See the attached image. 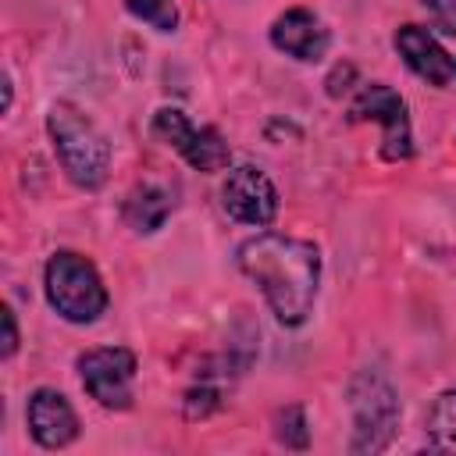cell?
Segmentation results:
<instances>
[{"label":"cell","instance_id":"cell-1","mask_svg":"<svg viewBox=\"0 0 456 456\" xmlns=\"http://www.w3.org/2000/svg\"><path fill=\"white\" fill-rule=\"evenodd\" d=\"M235 264L264 292L278 324L299 328L314 314L321 281V249L314 242L281 232H260L235 249Z\"/></svg>","mask_w":456,"mask_h":456},{"label":"cell","instance_id":"cell-2","mask_svg":"<svg viewBox=\"0 0 456 456\" xmlns=\"http://www.w3.org/2000/svg\"><path fill=\"white\" fill-rule=\"evenodd\" d=\"M46 132L64 175L78 189H100L110 175V142L96 121L68 100H57L46 114Z\"/></svg>","mask_w":456,"mask_h":456},{"label":"cell","instance_id":"cell-3","mask_svg":"<svg viewBox=\"0 0 456 456\" xmlns=\"http://www.w3.org/2000/svg\"><path fill=\"white\" fill-rule=\"evenodd\" d=\"M43 285H46L50 306L71 324H93L110 303L93 260H86L82 253H71V249H61L46 260Z\"/></svg>","mask_w":456,"mask_h":456},{"label":"cell","instance_id":"cell-4","mask_svg":"<svg viewBox=\"0 0 456 456\" xmlns=\"http://www.w3.org/2000/svg\"><path fill=\"white\" fill-rule=\"evenodd\" d=\"M349 413H353V438H349V452L363 456V452H381L392 445L403 410H399V395L395 388L374 374V370H360L349 388Z\"/></svg>","mask_w":456,"mask_h":456},{"label":"cell","instance_id":"cell-5","mask_svg":"<svg viewBox=\"0 0 456 456\" xmlns=\"http://www.w3.org/2000/svg\"><path fill=\"white\" fill-rule=\"evenodd\" d=\"M349 121H378L381 125V157L385 160L413 157V132H410L406 100L392 86H385V82L360 86V93L349 103Z\"/></svg>","mask_w":456,"mask_h":456},{"label":"cell","instance_id":"cell-6","mask_svg":"<svg viewBox=\"0 0 456 456\" xmlns=\"http://www.w3.org/2000/svg\"><path fill=\"white\" fill-rule=\"evenodd\" d=\"M78 378H82V388L103 410H128L132 385H135V353L125 346L86 349L78 356Z\"/></svg>","mask_w":456,"mask_h":456},{"label":"cell","instance_id":"cell-7","mask_svg":"<svg viewBox=\"0 0 456 456\" xmlns=\"http://www.w3.org/2000/svg\"><path fill=\"white\" fill-rule=\"evenodd\" d=\"M150 132H153L160 142H167L171 150H178L196 171H221V167H228V160H232V150H228V142L221 139V132L210 128V125L196 128L178 107H160V110L153 114Z\"/></svg>","mask_w":456,"mask_h":456},{"label":"cell","instance_id":"cell-8","mask_svg":"<svg viewBox=\"0 0 456 456\" xmlns=\"http://www.w3.org/2000/svg\"><path fill=\"white\" fill-rule=\"evenodd\" d=\"M221 207L239 224H271L278 214V189L260 167L239 164L221 185Z\"/></svg>","mask_w":456,"mask_h":456},{"label":"cell","instance_id":"cell-9","mask_svg":"<svg viewBox=\"0 0 456 456\" xmlns=\"http://www.w3.org/2000/svg\"><path fill=\"white\" fill-rule=\"evenodd\" d=\"M28 431L43 449H64L78 438V413L71 410V403L57 392V388H36L28 395V410H25Z\"/></svg>","mask_w":456,"mask_h":456},{"label":"cell","instance_id":"cell-10","mask_svg":"<svg viewBox=\"0 0 456 456\" xmlns=\"http://www.w3.org/2000/svg\"><path fill=\"white\" fill-rule=\"evenodd\" d=\"M271 43H274V50L314 64V61L324 57L331 36H328L324 21L310 7H289L271 21Z\"/></svg>","mask_w":456,"mask_h":456},{"label":"cell","instance_id":"cell-11","mask_svg":"<svg viewBox=\"0 0 456 456\" xmlns=\"http://www.w3.org/2000/svg\"><path fill=\"white\" fill-rule=\"evenodd\" d=\"M395 50H399V57L406 61V68L417 75V78H424V82H431V86H449L452 78H456V61L442 50V43L428 32V28H420V25H403L399 32H395Z\"/></svg>","mask_w":456,"mask_h":456},{"label":"cell","instance_id":"cell-12","mask_svg":"<svg viewBox=\"0 0 456 456\" xmlns=\"http://www.w3.org/2000/svg\"><path fill=\"white\" fill-rule=\"evenodd\" d=\"M171 210H175V192L160 182H139L121 207L128 228H135V232H157Z\"/></svg>","mask_w":456,"mask_h":456},{"label":"cell","instance_id":"cell-13","mask_svg":"<svg viewBox=\"0 0 456 456\" xmlns=\"http://www.w3.org/2000/svg\"><path fill=\"white\" fill-rule=\"evenodd\" d=\"M428 442L438 452H456V388H445L428 410Z\"/></svg>","mask_w":456,"mask_h":456},{"label":"cell","instance_id":"cell-14","mask_svg":"<svg viewBox=\"0 0 456 456\" xmlns=\"http://www.w3.org/2000/svg\"><path fill=\"white\" fill-rule=\"evenodd\" d=\"M274 438L285 445V449H306L310 445V424H306V413L303 406H285L274 413Z\"/></svg>","mask_w":456,"mask_h":456},{"label":"cell","instance_id":"cell-15","mask_svg":"<svg viewBox=\"0 0 456 456\" xmlns=\"http://www.w3.org/2000/svg\"><path fill=\"white\" fill-rule=\"evenodd\" d=\"M125 7L139 21H146L150 28H157V32H171L178 25V4L175 0H125Z\"/></svg>","mask_w":456,"mask_h":456},{"label":"cell","instance_id":"cell-16","mask_svg":"<svg viewBox=\"0 0 456 456\" xmlns=\"http://www.w3.org/2000/svg\"><path fill=\"white\" fill-rule=\"evenodd\" d=\"M424 7H428L438 32L456 36V0H424Z\"/></svg>","mask_w":456,"mask_h":456},{"label":"cell","instance_id":"cell-17","mask_svg":"<svg viewBox=\"0 0 456 456\" xmlns=\"http://www.w3.org/2000/svg\"><path fill=\"white\" fill-rule=\"evenodd\" d=\"M353 78H356V68L349 64V61H342V64H335V71L328 75V96H342L349 86H353Z\"/></svg>","mask_w":456,"mask_h":456},{"label":"cell","instance_id":"cell-18","mask_svg":"<svg viewBox=\"0 0 456 456\" xmlns=\"http://www.w3.org/2000/svg\"><path fill=\"white\" fill-rule=\"evenodd\" d=\"M18 349V324H14V314L4 310V360H11Z\"/></svg>","mask_w":456,"mask_h":456}]
</instances>
